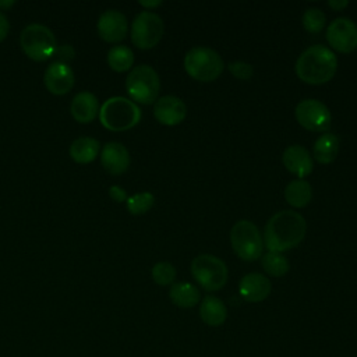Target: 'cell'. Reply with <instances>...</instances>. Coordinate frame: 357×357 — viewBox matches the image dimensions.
<instances>
[{
    "instance_id": "cell-27",
    "label": "cell",
    "mask_w": 357,
    "mask_h": 357,
    "mask_svg": "<svg viewBox=\"0 0 357 357\" xmlns=\"http://www.w3.org/2000/svg\"><path fill=\"white\" fill-rule=\"evenodd\" d=\"M301 22H303V26L307 32L318 33L324 29L325 22H326V17H325L324 11H321L319 8L311 7V8H307L304 11Z\"/></svg>"
},
{
    "instance_id": "cell-17",
    "label": "cell",
    "mask_w": 357,
    "mask_h": 357,
    "mask_svg": "<svg viewBox=\"0 0 357 357\" xmlns=\"http://www.w3.org/2000/svg\"><path fill=\"white\" fill-rule=\"evenodd\" d=\"M282 162L284 167L298 178L307 177L314 169V162L310 152L307 148L297 144L290 145L283 151Z\"/></svg>"
},
{
    "instance_id": "cell-12",
    "label": "cell",
    "mask_w": 357,
    "mask_h": 357,
    "mask_svg": "<svg viewBox=\"0 0 357 357\" xmlns=\"http://www.w3.org/2000/svg\"><path fill=\"white\" fill-rule=\"evenodd\" d=\"M96 29L99 36L109 43H117L123 40L128 31V22L126 15L119 10H106L100 14Z\"/></svg>"
},
{
    "instance_id": "cell-31",
    "label": "cell",
    "mask_w": 357,
    "mask_h": 357,
    "mask_svg": "<svg viewBox=\"0 0 357 357\" xmlns=\"http://www.w3.org/2000/svg\"><path fill=\"white\" fill-rule=\"evenodd\" d=\"M8 31H10L8 18L0 11V42H3L6 39V36L8 35Z\"/></svg>"
},
{
    "instance_id": "cell-19",
    "label": "cell",
    "mask_w": 357,
    "mask_h": 357,
    "mask_svg": "<svg viewBox=\"0 0 357 357\" xmlns=\"http://www.w3.org/2000/svg\"><path fill=\"white\" fill-rule=\"evenodd\" d=\"M199 317L209 326H219L227 318L226 304L216 296H205L199 305Z\"/></svg>"
},
{
    "instance_id": "cell-2",
    "label": "cell",
    "mask_w": 357,
    "mask_h": 357,
    "mask_svg": "<svg viewBox=\"0 0 357 357\" xmlns=\"http://www.w3.org/2000/svg\"><path fill=\"white\" fill-rule=\"evenodd\" d=\"M294 70L303 82L311 85L325 84L336 74L337 57L329 47L312 45L298 56Z\"/></svg>"
},
{
    "instance_id": "cell-18",
    "label": "cell",
    "mask_w": 357,
    "mask_h": 357,
    "mask_svg": "<svg viewBox=\"0 0 357 357\" xmlns=\"http://www.w3.org/2000/svg\"><path fill=\"white\" fill-rule=\"evenodd\" d=\"M99 100L98 98L88 91H82L77 93L70 106V112L75 121L86 124L95 120V117L99 114Z\"/></svg>"
},
{
    "instance_id": "cell-20",
    "label": "cell",
    "mask_w": 357,
    "mask_h": 357,
    "mask_svg": "<svg viewBox=\"0 0 357 357\" xmlns=\"http://www.w3.org/2000/svg\"><path fill=\"white\" fill-rule=\"evenodd\" d=\"M169 297L174 305L180 308H191L199 303L201 293L192 283L176 282L170 286Z\"/></svg>"
},
{
    "instance_id": "cell-10",
    "label": "cell",
    "mask_w": 357,
    "mask_h": 357,
    "mask_svg": "<svg viewBox=\"0 0 357 357\" xmlns=\"http://www.w3.org/2000/svg\"><path fill=\"white\" fill-rule=\"evenodd\" d=\"M296 120L310 131H326L331 127L332 114L329 107L318 99H303L294 109Z\"/></svg>"
},
{
    "instance_id": "cell-13",
    "label": "cell",
    "mask_w": 357,
    "mask_h": 357,
    "mask_svg": "<svg viewBox=\"0 0 357 357\" xmlns=\"http://www.w3.org/2000/svg\"><path fill=\"white\" fill-rule=\"evenodd\" d=\"M43 82L46 89L53 95H66L74 86V71L67 63L54 61L46 68Z\"/></svg>"
},
{
    "instance_id": "cell-5",
    "label": "cell",
    "mask_w": 357,
    "mask_h": 357,
    "mask_svg": "<svg viewBox=\"0 0 357 357\" xmlns=\"http://www.w3.org/2000/svg\"><path fill=\"white\" fill-rule=\"evenodd\" d=\"M126 89L132 102L151 105L156 102L159 95V75L151 66L139 64L128 73L126 78Z\"/></svg>"
},
{
    "instance_id": "cell-15",
    "label": "cell",
    "mask_w": 357,
    "mask_h": 357,
    "mask_svg": "<svg viewBox=\"0 0 357 357\" xmlns=\"http://www.w3.org/2000/svg\"><path fill=\"white\" fill-rule=\"evenodd\" d=\"M240 296L248 303L264 301L272 291L271 280L258 272L247 273L241 278L238 283Z\"/></svg>"
},
{
    "instance_id": "cell-7",
    "label": "cell",
    "mask_w": 357,
    "mask_h": 357,
    "mask_svg": "<svg viewBox=\"0 0 357 357\" xmlns=\"http://www.w3.org/2000/svg\"><path fill=\"white\" fill-rule=\"evenodd\" d=\"M230 244L237 257L244 261H255L262 257L264 240L259 229L251 220H237L230 230Z\"/></svg>"
},
{
    "instance_id": "cell-34",
    "label": "cell",
    "mask_w": 357,
    "mask_h": 357,
    "mask_svg": "<svg viewBox=\"0 0 357 357\" xmlns=\"http://www.w3.org/2000/svg\"><path fill=\"white\" fill-rule=\"evenodd\" d=\"M15 4V0H0V11L8 10Z\"/></svg>"
},
{
    "instance_id": "cell-26",
    "label": "cell",
    "mask_w": 357,
    "mask_h": 357,
    "mask_svg": "<svg viewBox=\"0 0 357 357\" xmlns=\"http://www.w3.org/2000/svg\"><path fill=\"white\" fill-rule=\"evenodd\" d=\"M153 202H155L153 194L144 191V192H138V194L128 197L126 201V205H127V209L130 213L144 215L153 206Z\"/></svg>"
},
{
    "instance_id": "cell-4",
    "label": "cell",
    "mask_w": 357,
    "mask_h": 357,
    "mask_svg": "<svg viewBox=\"0 0 357 357\" xmlns=\"http://www.w3.org/2000/svg\"><path fill=\"white\" fill-rule=\"evenodd\" d=\"M184 68L191 78L211 82L222 74L225 63L216 50L206 46H195L185 53Z\"/></svg>"
},
{
    "instance_id": "cell-24",
    "label": "cell",
    "mask_w": 357,
    "mask_h": 357,
    "mask_svg": "<svg viewBox=\"0 0 357 357\" xmlns=\"http://www.w3.org/2000/svg\"><path fill=\"white\" fill-rule=\"evenodd\" d=\"M107 64L117 73L128 71L134 64V53L128 46L116 45L107 52Z\"/></svg>"
},
{
    "instance_id": "cell-9",
    "label": "cell",
    "mask_w": 357,
    "mask_h": 357,
    "mask_svg": "<svg viewBox=\"0 0 357 357\" xmlns=\"http://www.w3.org/2000/svg\"><path fill=\"white\" fill-rule=\"evenodd\" d=\"M163 29V21L156 13L151 10L141 11L131 24V42L139 49H152L162 39Z\"/></svg>"
},
{
    "instance_id": "cell-21",
    "label": "cell",
    "mask_w": 357,
    "mask_h": 357,
    "mask_svg": "<svg viewBox=\"0 0 357 357\" xmlns=\"http://www.w3.org/2000/svg\"><path fill=\"white\" fill-rule=\"evenodd\" d=\"M100 151V144L92 137H79L70 145V156L77 163H89L96 159Z\"/></svg>"
},
{
    "instance_id": "cell-23",
    "label": "cell",
    "mask_w": 357,
    "mask_h": 357,
    "mask_svg": "<svg viewBox=\"0 0 357 357\" xmlns=\"http://www.w3.org/2000/svg\"><path fill=\"white\" fill-rule=\"evenodd\" d=\"M339 152V138L335 134H322L314 144L312 153L318 163L328 165L335 160Z\"/></svg>"
},
{
    "instance_id": "cell-32",
    "label": "cell",
    "mask_w": 357,
    "mask_h": 357,
    "mask_svg": "<svg viewBox=\"0 0 357 357\" xmlns=\"http://www.w3.org/2000/svg\"><path fill=\"white\" fill-rule=\"evenodd\" d=\"M328 6L335 11H340L349 6V1L347 0H329Z\"/></svg>"
},
{
    "instance_id": "cell-11",
    "label": "cell",
    "mask_w": 357,
    "mask_h": 357,
    "mask_svg": "<svg viewBox=\"0 0 357 357\" xmlns=\"http://www.w3.org/2000/svg\"><path fill=\"white\" fill-rule=\"evenodd\" d=\"M326 40L340 53H351L357 49V25L347 17L335 18L326 29Z\"/></svg>"
},
{
    "instance_id": "cell-1",
    "label": "cell",
    "mask_w": 357,
    "mask_h": 357,
    "mask_svg": "<svg viewBox=\"0 0 357 357\" xmlns=\"http://www.w3.org/2000/svg\"><path fill=\"white\" fill-rule=\"evenodd\" d=\"M307 223L303 215L296 211L284 209L273 216L264 229V247L268 251L283 252L297 247L305 237Z\"/></svg>"
},
{
    "instance_id": "cell-22",
    "label": "cell",
    "mask_w": 357,
    "mask_h": 357,
    "mask_svg": "<svg viewBox=\"0 0 357 357\" xmlns=\"http://www.w3.org/2000/svg\"><path fill=\"white\" fill-rule=\"evenodd\" d=\"M312 198V188L307 180L296 178L284 188V199L294 208H304Z\"/></svg>"
},
{
    "instance_id": "cell-29",
    "label": "cell",
    "mask_w": 357,
    "mask_h": 357,
    "mask_svg": "<svg viewBox=\"0 0 357 357\" xmlns=\"http://www.w3.org/2000/svg\"><path fill=\"white\" fill-rule=\"evenodd\" d=\"M227 68L238 79H250L254 74L252 66L245 61H231L229 63Z\"/></svg>"
},
{
    "instance_id": "cell-3",
    "label": "cell",
    "mask_w": 357,
    "mask_h": 357,
    "mask_svg": "<svg viewBox=\"0 0 357 357\" xmlns=\"http://www.w3.org/2000/svg\"><path fill=\"white\" fill-rule=\"evenodd\" d=\"M99 120L110 131H126L139 123L141 109L128 98L112 96L102 103Z\"/></svg>"
},
{
    "instance_id": "cell-6",
    "label": "cell",
    "mask_w": 357,
    "mask_h": 357,
    "mask_svg": "<svg viewBox=\"0 0 357 357\" xmlns=\"http://www.w3.org/2000/svg\"><path fill=\"white\" fill-rule=\"evenodd\" d=\"M20 45L24 53L35 61H45L57 50L54 33L43 24L26 25L20 35Z\"/></svg>"
},
{
    "instance_id": "cell-14",
    "label": "cell",
    "mask_w": 357,
    "mask_h": 357,
    "mask_svg": "<svg viewBox=\"0 0 357 357\" xmlns=\"http://www.w3.org/2000/svg\"><path fill=\"white\" fill-rule=\"evenodd\" d=\"M155 119L165 126H177L187 116L185 103L174 95H165L156 99L153 105Z\"/></svg>"
},
{
    "instance_id": "cell-8",
    "label": "cell",
    "mask_w": 357,
    "mask_h": 357,
    "mask_svg": "<svg viewBox=\"0 0 357 357\" xmlns=\"http://www.w3.org/2000/svg\"><path fill=\"white\" fill-rule=\"evenodd\" d=\"M191 275L204 290L216 291L226 284L229 271L220 258L212 254H201L191 262Z\"/></svg>"
},
{
    "instance_id": "cell-30",
    "label": "cell",
    "mask_w": 357,
    "mask_h": 357,
    "mask_svg": "<svg viewBox=\"0 0 357 357\" xmlns=\"http://www.w3.org/2000/svg\"><path fill=\"white\" fill-rule=\"evenodd\" d=\"M109 195L112 197V199H114L116 202H124V201H127V192H126V190L123 188V187H120V185H112L110 188H109Z\"/></svg>"
},
{
    "instance_id": "cell-16",
    "label": "cell",
    "mask_w": 357,
    "mask_h": 357,
    "mask_svg": "<svg viewBox=\"0 0 357 357\" xmlns=\"http://www.w3.org/2000/svg\"><path fill=\"white\" fill-rule=\"evenodd\" d=\"M130 162L128 149L123 144L107 142L103 145L100 151V163L107 173L119 176L128 169Z\"/></svg>"
},
{
    "instance_id": "cell-28",
    "label": "cell",
    "mask_w": 357,
    "mask_h": 357,
    "mask_svg": "<svg viewBox=\"0 0 357 357\" xmlns=\"http://www.w3.org/2000/svg\"><path fill=\"white\" fill-rule=\"evenodd\" d=\"M151 275H152L153 282L159 286L173 284L174 279H176V268L173 264H170L167 261H162V262H158L153 265Z\"/></svg>"
},
{
    "instance_id": "cell-25",
    "label": "cell",
    "mask_w": 357,
    "mask_h": 357,
    "mask_svg": "<svg viewBox=\"0 0 357 357\" xmlns=\"http://www.w3.org/2000/svg\"><path fill=\"white\" fill-rule=\"evenodd\" d=\"M261 265L264 271L273 278L284 276L290 268L287 258L282 252H275V251H268L262 254Z\"/></svg>"
},
{
    "instance_id": "cell-33",
    "label": "cell",
    "mask_w": 357,
    "mask_h": 357,
    "mask_svg": "<svg viewBox=\"0 0 357 357\" xmlns=\"http://www.w3.org/2000/svg\"><path fill=\"white\" fill-rule=\"evenodd\" d=\"M138 3H139L142 7H145V8H151V10L162 4V1H160V0H151V1H146V0H139Z\"/></svg>"
}]
</instances>
